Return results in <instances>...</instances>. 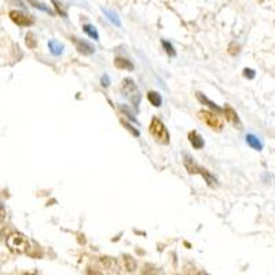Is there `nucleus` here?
<instances>
[{
	"instance_id": "nucleus-1",
	"label": "nucleus",
	"mask_w": 275,
	"mask_h": 275,
	"mask_svg": "<svg viewBox=\"0 0 275 275\" xmlns=\"http://www.w3.org/2000/svg\"><path fill=\"white\" fill-rule=\"evenodd\" d=\"M6 245L11 253L14 254H24L28 253L31 249V244L29 239L26 238L22 233H11L7 235L6 238Z\"/></svg>"
},
{
	"instance_id": "nucleus-2",
	"label": "nucleus",
	"mask_w": 275,
	"mask_h": 275,
	"mask_svg": "<svg viewBox=\"0 0 275 275\" xmlns=\"http://www.w3.org/2000/svg\"><path fill=\"white\" fill-rule=\"evenodd\" d=\"M149 131H150L151 136L154 138L156 142H158L161 145H168L169 143V132H168L166 127L160 119H157V117L151 119Z\"/></svg>"
},
{
	"instance_id": "nucleus-3",
	"label": "nucleus",
	"mask_w": 275,
	"mask_h": 275,
	"mask_svg": "<svg viewBox=\"0 0 275 275\" xmlns=\"http://www.w3.org/2000/svg\"><path fill=\"white\" fill-rule=\"evenodd\" d=\"M198 119L203 121L204 124L209 127L213 131H222L224 127L223 120L220 119L218 113H213L211 110H200L198 112Z\"/></svg>"
},
{
	"instance_id": "nucleus-4",
	"label": "nucleus",
	"mask_w": 275,
	"mask_h": 275,
	"mask_svg": "<svg viewBox=\"0 0 275 275\" xmlns=\"http://www.w3.org/2000/svg\"><path fill=\"white\" fill-rule=\"evenodd\" d=\"M121 91L125 97H128L131 102H139V89L136 87V84L134 83V80L131 78H124L123 83H121Z\"/></svg>"
},
{
	"instance_id": "nucleus-5",
	"label": "nucleus",
	"mask_w": 275,
	"mask_h": 275,
	"mask_svg": "<svg viewBox=\"0 0 275 275\" xmlns=\"http://www.w3.org/2000/svg\"><path fill=\"white\" fill-rule=\"evenodd\" d=\"M9 16H10L11 21L17 24L18 26H31L33 24V18L31 16L25 14V13H22V11L13 10L10 11Z\"/></svg>"
},
{
	"instance_id": "nucleus-6",
	"label": "nucleus",
	"mask_w": 275,
	"mask_h": 275,
	"mask_svg": "<svg viewBox=\"0 0 275 275\" xmlns=\"http://www.w3.org/2000/svg\"><path fill=\"white\" fill-rule=\"evenodd\" d=\"M223 112H224V117H226V120L229 121L230 124L234 125L235 128H239V130L242 128V123H241V120H239L237 112H235L231 106L227 105V106L224 108Z\"/></svg>"
},
{
	"instance_id": "nucleus-7",
	"label": "nucleus",
	"mask_w": 275,
	"mask_h": 275,
	"mask_svg": "<svg viewBox=\"0 0 275 275\" xmlns=\"http://www.w3.org/2000/svg\"><path fill=\"white\" fill-rule=\"evenodd\" d=\"M99 263L102 264V267H104L105 270L113 271V272H115V271L117 272V270H119V264H117L116 259L109 257V256H102V257L99 259Z\"/></svg>"
},
{
	"instance_id": "nucleus-8",
	"label": "nucleus",
	"mask_w": 275,
	"mask_h": 275,
	"mask_svg": "<svg viewBox=\"0 0 275 275\" xmlns=\"http://www.w3.org/2000/svg\"><path fill=\"white\" fill-rule=\"evenodd\" d=\"M189 140H190V143L194 149H197V150H201L204 147V139L203 136L198 134L197 131H192L190 134H189Z\"/></svg>"
},
{
	"instance_id": "nucleus-9",
	"label": "nucleus",
	"mask_w": 275,
	"mask_h": 275,
	"mask_svg": "<svg viewBox=\"0 0 275 275\" xmlns=\"http://www.w3.org/2000/svg\"><path fill=\"white\" fill-rule=\"evenodd\" d=\"M123 261H124L125 270L128 271V272H134L138 268V263H136V260L131 254H124L123 256Z\"/></svg>"
},
{
	"instance_id": "nucleus-10",
	"label": "nucleus",
	"mask_w": 275,
	"mask_h": 275,
	"mask_svg": "<svg viewBox=\"0 0 275 275\" xmlns=\"http://www.w3.org/2000/svg\"><path fill=\"white\" fill-rule=\"evenodd\" d=\"M115 66L121 70H134V65L131 63V61L125 59V58L117 57L115 59Z\"/></svg>"
},
{
	"instance_id": "nucleus-11",
	"label": "nucleus",
	"mask_w": 275,
	"mask_h": 275,
	"mask_svg": "<svg viewBox=\"0 0 275 275\" xmlns=\"http://www.w3.org/2000/svg\"><path fill=\"white\" fill-rule=\"evenodd\" d=\"M185 166H186L187 172H189L190 175L200 173V169H201V166L197 165V164L193 161V158H190V157H186V158H185Z\"/></svg>"
},
{
	"instance_id": "nucleus-12",
	"label": "nucleus",
	"mask_w": 275,
	"mask_h": 275,
	"mask_svg": "<svg viewBox=\"0 0 275 275\" xmlns=\"http://www.w3.org/2000/svg\"><path fill=\"white\" fill-rule=\"evenodd\" d=\"M73 40L76 43V47H77V50L80 52H83V54H91L94 51V48L89 46L88 43L81 42V40H76V37H73Z\"/></svg>"
},
{
	"instance_id": "nucleus-13",
	"label": "nucleus",
	"mask_w": 275,
	"mask_h": 275,
	"mask_svg": "<svg viewBox=\"0 0 275 275\" xmlns=\"http://www.w3.org/2000/svg\"><path fill=\"white\" fill-rule=\"evenodd\" d=\"M200 175L205 179V182H207L208 186L211 187H215L216 186V179H215V176H212L211 173H209V171L208 169H205V168H201L200 169Z\"/></svg>"
},
{
	"instance_id": "nucleus-14",
	"label": "nucleus",
	"mask_w": 275,
	"mask_h": 275,
	"mask_svg": "<svg viewBox=\"0 0 275 275\" xmlns=\"http://www.w3.org/2000/svg\"><path fill=\"white\" fill-rule=\"evenodd\" d=\"M147 99H149V102H150L154 108L161 106V97L160 94L156 93V91H149V93H147Z\"/></svg>"
},
{
	"instance_id": "nucleus-15",
	"label": "nucleus",
	"mask_w": 275,
	"mask_h": 275,
	"mask_svg": "<svg viewBox=\"0 0 275 275\" xmlns=\"http://www.w3.org/2000/svg\"><path fill=\"white\" fill-rule=\"evenodd\" d=\"M197 98H198V101H200V102H203V104H208V106H209L211 109H215V110H216V112H219L218 106L213 104V102H211V101H209V99H208V98L203 97V95H201V94H200V93H197Z\"/></svg>"
},
{
	"instance_id": "nucleus-16",
	"label": "nucleus",
	"mask_w": 275,
	"mask_h": 275,
	"mask_svg": "<svg viewBox=\"0 0 275 275\" xmlns=\"http://www.w3.org/2000/svg\"><path fill=\"white\" fill-rule=\"evenodd\" d=\"M246 142L249 143L253 149H256V150H260L261 149V145H260V142L256 138H254L253 135H248L246 136Z\"/></svg>"
},
{
	"instance_id": "nucleus-17",
	"label": "nucleus",
	"mask_w": 275,
	"mask_h": 275,
	"mask_svg": "<svg viewBox=\"0 0 275 275\" xmlns=\"http://www.w3.org/2000/svg\"><path fill=\"white\" fill-rule=\"evenodd\" d=\"M26 46L29 47V48H35L36 47V39H35L33 33H28L26 35Z\"/></svg>"
},
{
	"instance_id": "nucleus-18",
	"label": "nucleus",
	"mask_w": 275,
	"mask_h": 275,
	"mask_svg": "<svg viewBox=\"0 0 275 275\" xmlns=\"http://www.w3.org/2000/svg\"><path fill=\"white\" fill-rule=\"evenodd\" d=\"M52 3L55 5V9H57V11L59 13V14H62V16H66V11L63 10L62 5H61V3H59L58 0H52Z\"/></svg>"
},
{
	"instance_id": "nucleus-19",
	"label": "nucleus",
	"mask_w": 275,
	"mask_h": 275,
	"mask_svg": "<svg viewBox=\"0 0 275 275\" xmlns=\"http://www.w3.org/2000/svg\"><path fill=\"white\" fill-rule=\"evenodd\" d=\"M121 124L124 125V127H125V130H127V128H128V130H130L131 132H132V134H134V135H135V136H138V135H139V132H138V131H136V130H134V128H132V127H131V125L128 124V123H125L124 120H121Z\"/></svg>"
},
{
	"instance_id": "nucleus-20",
	"label": "nucleus",
	"mask_w": 275,
	"mask_h": 275,
	"mask_svg": "<svg viewBox=\"0 0 275 275\" xmlns=\"http://www.w3.org/2000/svg\"><path fill=\"white\" fill-rule=\"evenodd\" d=\"M150 267L149 265H146L145 267V270H143V272H142V275L143 274H149V275H157L158 274V271L156 270V268H151V270H149Z\"/></svg>"
},
{
	"instance_id": "nucleus-21",
	"label": "nucleus",
	"mask_w": 275,
	"mask_h": 275,
	"mask_svg": "<svg viewBox=\"0 0 275 275\" xmlns=\"http://www.w3.org/2000/svg\"><path fill=\"white\" fill-rule=\"evenodd\" d=\"M6 215H7V212H6L5 205L0 203V222H3V220H5Z\"/></svg>"
},
{
	"instance_id": "nucleus-22",
	"label": "nucleus",
	"mask_w": 275,
	"mask_h": 275,
	"mask_svg": "<svg viewBox=\"0 0 275 275\" xmlns=\"http://www.w3.org/2000/svg\"><path fill=\"white\" fill-rule=\"evenodd\" d=\"M89 28H91V26H89V25L84 26V31L87 32L89 36H93V37H95V39H98V35H97V32H95V29H94V31H91Z\"/></svg>"
},
{
	"instance_id": "nucleus-23",
	"label": "nucleus",
	"mask_w": 275,
	"mask_h": 275,
	"mask_svg": "<svg viewBox=\"0 0 275 275\" xmlns=\"http://www.w3.org/2000/svg\"><path fill=\"white\" fill-rule=\"evenodd\" d=\"M235 47H239V46H238V44H235V43H231V44H230L229 52H230V54H231V55H237V54H238V52H239V50H234Z\"/></svg>"
},
{
	"instance_id": "nucleus-24",
	"label": "nucleus",
	"mask_w": 275,
	"mask_h": 275,
	"mask_svg": "<svg viewBox=\"0 0 275 275\" xmlns=\"http://www.w3.org/2000/svg\"><path fill=\"white\" fill-rule=\"evenodd\" d=\"M244 76H245V77L253 78L254 77V72H253V70H252V69H245V70H244Z\"/></svg>"
},
{
	"instance_id": "nucleus-25",
	"label": "nucleus",
	"mask_w": 275,
	"mask_h": 275,
	"mask_svg": "<svg viewBox=\"0 0 275 275\" xmlns=\"http://www.w3.org/2000/svg\"><path fill=\"white\" fill-rule=\"evenodd\" d=\"M162 44L166 47V52H168V54H171V55H173V54H175V52H173V48H172V46H168V43L166 42H164Z\"/></svg>"
},
{
	"instance_id": "nucleus-26",
	"label": "nucleus",
	"mask_w": 275,
	"mask_h": 275,
	"mask_svg": "<svg viewBox=\"0 0 275 275\" xmlns=\"http://www.w3.org/2000/svg\"><path fill=\"white\" fill-rule=\"evenodd\" d=\"M88 275H102V272H99V271H97V270H91V268H88Z\"/></svg>"
},
{
	"instance_id": "nucleus-27",
	"label": "nucleus",
	"mask_w": 275,
	"mask_h": 275,
	"mask_svg": "<svg viewBox=\"0 0 275 275\" xmlns=\"http://www.w3.org/2000/svg\"><path fill=\"white\" fill-rule=\"evenodd\" d=\"M22 275H37L35 271H32V272H25V274H22Z\"/></svg>"
},
{
	"instance_id": "nucleus-28",
	"label": "nucleus",
	"mask_w": 275,
	"mask_h": 275,
	"mask_svg": "<svg viewBox=\"0 0 275 275\" xmlns=\"http://www.w3.org/2000/svg\"><path fill=\"white\" fill-rule=\"evenodd\" d=\"M197 275H209L208 272H205V271H201V272H198Z\"/></svg>"
},
{
	"instance_id": "nucleus-29",
	"label": "nucleus",
	"mask_w": 275,
	"mask_h": 275,
	"mask_svg": "<svg viewBox=\"0 0 275 275\" xmlns=\"http://www.w3.org/2000/svg\"><path fill=\"white\" fill-rule=\"evenodd\" d=\"M259 2H263V0H259Z\"/></svg>"
}]
</instances>
